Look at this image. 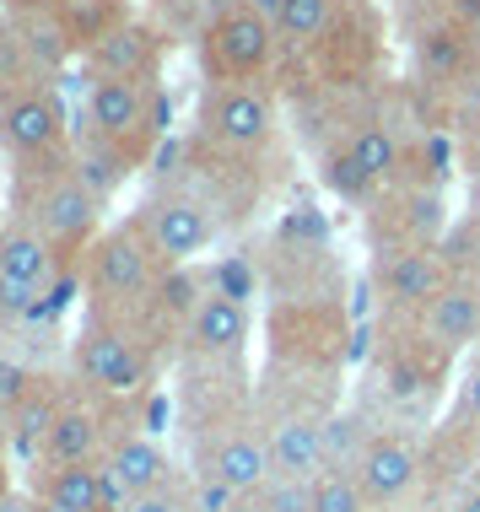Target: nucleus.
<instances>
[{
  "label": "nucleus",
  "instance_id": "obj_1",
  "mask_svg": "<svg viewBox=\"0 0 480 512\" xmlns=\"http://www.w3.org/2000/svg\"><path fill=\"white\" fill-rule=\"evenodd\" d=\"M76 157V151H71ZM44 162V168H11V211L27 221V227H38L44 238L54 243V254L65 259V265L76 270V259L92 248V238L108 227L103 221V205L87 184H81L76 162Z\"/></svg>",
  "mask_w": 480,
  "mask_h": 512
},
{
  "label": "nucleus",
  "instance_id": "obj_2",
  "mask_svg": "<svg viewBox=\"0 0 480 512\" xmlns=\"http://www.w3.org/2000/svg\"><path fill=\"white\" fill-rule=\"evenodd\" d=\"M71 372L81 389L108 399V405H135V399H152L162 351L146 340V329L135 318L87 313L71 335Z\"/></svg>",
  "mask_w": 480,
  "mask_h": 512
},
{
  "label": "nucleus",
  "instance_id": "obj_3",
  "mask_svg": "<svg viewBox=\"0 0 480 512\" xmlns=\"http://www.w3.org/2000/svg\"><path fill=\"white\" fill-rule=\"evenodd\" d=\"M168 275L173 270L152 254V243L141 238V227L130 216L108 221L87 254L76 259V281L87 292V313H103V318H135L141 308H157V292Z\"/></svg>",
  "mask_w": 480,
  "mask_h": 512
},
{
  "label": "nucleus",
  "instance_id": "obj_4",
  "mask_svg": "<svg viewBox=\"0 0 480 512\" xmlns=\"http://www.w3.org/2000/svg\"><path fill=\"white\" fill-rule=\"evenodd\" d=\"M281 135V98L270 81H205L195 108V141L232 151V157H265Z\"/></svg>",
  "mask_w": 480,
  "mask_h": 512
},
{
  "label": "nucleus",
  "instance_id": "obj_5",
  "mask_svg": "<svg viewBox=\"0 0 480 512\" xmlns=\"http://www.w3.org/2000/svg\"><path fill=\"white\" fill-rule=\"evenodd\" d=\"M265 335L270 367H292L297 378H335L346 362V308L335 297H281Z\"/></svg>",
  "mask_w": 480,
  "mask_h": 512
},
{
  "label": "nucleus",
  "instance_id": "obj_6",
  "mask_svg": "<svg viewBox=\"0 0 480 512\" xmlns=\"http://www.w3.org/2000/svg\"><path fill=\"white\" fill-rule=\"evenodd\" d=\"M195 54L205 81H270L281 60V38L254 0H222L195 38Z\"/></svg>",
  "mask_w": 480,
  "mask_h": 512
},
{
  "label": "nucleus",
  "instance_id": "obj_7",
  "mask_svg": "<svg viewBox=\"0 0 480 512\" xmlns=\"http://www.w3.org/2000/svg\"><path fill=\"white\" fill-rule=\"evenodd\" d=\"M76 135H92V141L125 151L135 168H141V162L152 157V146L162 141V92L146 87V81L92 76Z\"/></svg>",
  "mask_w": 480,
  "mask_h": 512
},
{
  "label": "nucleus",
  "instance_id": "obj_8",
  "mask_svg": "<svg viewBox=\"0 0 480 512\" xmlns=\"http://www.w3.org/2000/svg\"><path fill=\"white\" fill-rule=\"evenodd\" d=\"M0 151L11 168H44V162H65L76 151V124L49 81L0 98Z\"/></svg>",
  "mask_w": 480,
  "mask_h": 512
},
{
  "label": "nucleus",
  "instance_id": "obj_9",
  "mask_svg": "<svg viewBox=\"0 0 480 512\" xmlns=\"http://www.w3.org/2000/svg\"><path fill=\"white\" fill-rule=\"evenodd\" d=\"M308 65H313V81H319L324 92L367 87L383 65V17H378L373 0H340L335 22H329V33L313 44Z\"/></svg>",
  "mask_w": 480,
  "mask_h": 512
},
{
  "label": "nucleus",
  "instance_id": "obj_10",
  "mask_svg": "<svg viewBox=\"0 0 480 512\" xmlns=\"http://www.w3.org/2000/svg\"><path fill=\"white\" fill-rule=\"evenodd\" d=\"M405 146H410V135L383 114L351 124V130L335 141V151H329V162H324L329 189L346 195V200H378L383 189L394 184V173H400Z\"/></svg>",
  "mask_w": 480,
  "mask_h": 512
},
{
  "label": "nucleus",
  "instance_id": "obj_11",
  "mask_svg": "<svg viewBox=\"0 0 480 512\" xmlns=\"http://www.w3.org/2000/svg\"><path fill=\"white\" fill-rule=\"evenodd\" d=\"M130 221L141 227V238L152 243V254H157L168 270L195 265L205 248L216 243V232H222V216H216L200 195H189L184 184L152 189V195H146V200L130 211Z\"/></svg>",
  "mask_w": 480,
  "mask_h": 512
},
{
  "label": "nucleus",
  "instance_id": "obj_12",
  "mask_svg": "<svg viewBox=\"0 0 480 512\" xmlns=\"http://www.w3.org/2000/svg\"><path fill=\"white\" fill-rule=\"evenodd\" d=\"M71 270L38 227L6 216L0 221V329L38 313V302L54 292V281Z\"/></svg>",
  "mask_w": 480,
  "mask_h": 512
},
{
  "label": "nucleus",
  "instance_id": "obj_13",
  "mask_svg": "<svg viewBox=\"0 0 480 512\" xmlns=\"http://www.w3.org/2000/svg\"><path fill=\"white\" fill-rule=\"evenodd\" d=\"M410 71H416V87H427V92L470 98L480 87V33L432 6L427 17L410 27Z\"/></svg>",
  "mask_w": 480,
  "mask_h": 512
},
{
  "label": "nucleus",
  "instance_id": "obj_14",
  "mask_svg": "<svg viewBox=\"0 0 480 512\" xmlns=\"http://www.w3.org/2000/svg\"><path fill=\"white\" fill-rule=\"evenodd\" d=\"M249 340H254V313L227 286H205L189 302L184 324H178L184 362H200V367H249Z\"/></svg>",
  "mask_w": 480,
  "mask_h": 512
},
{
  "label": "nucleus",
  "instance_id": "obj_15",
  "mask_svg": "<svg viewBox=\"0 0 480 512\" xmlns=\"http://www.w3.org/2000/svg\"><path fill=\"white\" fill-rule=\"evenodd\" d=\"M459 275L448 265L443 243H410V248H373V292L389 318H421L432 297H443Z\"/></svg>",
  "mask_w": 480,
  "mask_h": 512
},
{
  "label": "nucleus",
  "instance_id": "obj_16",
  "mask_svg": "<svg viewBox=\"0 0 480 512\" xmlns=\"http://www.w3.org/2000/svg\"><path fill=\"white\" fill-rule=\"evenodd\" d=\"M168 44H173V38L162 33V22L130 17V11H125V17L103 22L98 33L81 44V65H87V76L146 81V87H157L162 60H168Z\"/></svg>",
  "mask_w": 480,
  "mask_h": 512
},
{
  "label": "nucleus",
  "instance_id": "obj_17",
  "mask_svg": "<svg viewBox=\"0 0 480 512\" xmlns=\"http://www.w3.org/2000/svg\"><path fill=\"white\" fill-rule=\"evenodd\" d=\"M119 437L114 426V405L98 394H60L44 421V437H38L33 469L44 464H98L108 453V442Z\"/></svg>",
  "mask_w": 480,
  "mask_h": 512
},
{
  "label": "nucleus",
  "instance_id": "obj_18",
  "mask_svg": "<svg viewBox=\"0 0 480 512\" xmlns=\"http://www.w3.org/2000/svg\"><path fill=\"white\" fill-rule=\"evenodd\" d=\"M367 243L373 248H410V243H443L454 216H448L443 189H410L394 184L378 200H367Z\"/></svg>",
  "mask_w": 480,
  "mask_h": 512
},
{
  "label": "nucleus",
  "instance_id": "obj_19",
  "mask_svg": "<svg viewBox=\"0 0 480 512\" xmlns=\"http://www.w3.org/2000/svg\"><path fill=\"white\" fill-rule=\"evenodd\" d=\"M98 469H103V480H108V491H114L119 507L135 502V496H146V491L173 486V480H178L173 453L162 448V442L146 432V426H125V432L108 442V453L98 459Z\"/></svg>",
  "mask_w": 480,
  "mask_h": 512
},
{
  "label": "nucleus",
  "instance_id": "obj_20",
  "mask_svg": "<svg viewBox=\"0 0 480 512\" xmlns=\"http://www.w3.org/2000/svg\"><path fill=\"white\" fill-rule=\"evenodd\" d=\"M421 448L410 442L405 432H389V426H378L373 437H367L362 459H356L351 475L362 480V491L373 496V507H405V496L421 486Z\"/></svg>",
  "mask_w": 480,
  "mask_h": 512
},
{
  "label": "nucleus",
  "instance_id": "obj_21",
  "mask_svg": "<svg viewBox=\"0 0 480 512\" xmlns=\"http://www.w3.org/2000/svg\"><path fill=\"white\" fill-rule=\"evenodd\" d=\"M335 415V405H286L270 415L265 442H270V469L276 475H297L313 480L324 469V421Z\"/></svg>",
  "mask_w": 480,
  "mask_h": 512
},
{
  "label": "nucleus",
  "instance_id": "obj_22",
  "mask_svg": "<svg viewBox=\"0 0 480 512\" xmlns=\"http://www.w3.org/2000/svg\"><path fill=\"white\" fill-rule=\"evenodd\" d=\"M38 512H119L98 464H44L33 469Z\"/></svg>",
  "mask_w": 480,
  "mask_h": 512
},
{
  "label": "nucleus",
  "instance_id": "obj_23",
  "mask_svg": "<svg viewBox=\"0 0 480 512\" xmlns=\"http://www.w3.org/2000/svg\"><path fill=\"white\" fill-rule=\"evenodd\" d=\"M416 324H421V335L437 340L448 356L475 351V345H480V292H475V286L459 275V281L448 286L443 297H432V308L421 313Z\"/></svg>",
  "mask_w": 480,
  "mask_h": 512
},
{
  "label": "nucleus",
  "instance_id": "obj_24",
  "mask_svg": "<svg viewBox=\"0 0 480 512\" xmlns=\"http://www.w3.org/2000/svg\"><path fill=\"white\" fill-rule=\"evenodd\" d=\"M259 11H265L270 22H276V38L286 54H313V44L329 33V22H335L340 0H254Z\"/></svg>",
  "mask_w": 480,
  "mask_h": 512
},
{
  "label": "nucleus",
  "instance_id": "obj_25",
  "mask_svg": "<svg viewBox=\"0 0 480 512\" xmlns=\"http://www.w3.org/2000/svg\"><path fill=\"white\" fill-rule=\"evenodd\" d=\"M373 432L378 426H367L356 410H335L324 421V469H356V459H362V448Z\"/></svg>",
  "mask_w": 480,
  "mask_h": 512
},
{
  "label": "nucleus",
  "instance_id": "obj_26",
  "mask_svg": "<svg viewBox=\"0 0 480 512\" xmlns=\"http://www.w3.org/2000/svg\"><path fill=\"white\" fill-rule=\"evenodd\" d=\"M313 512H378V507L351 469H319L313 475Z\"/></svg>",
  "mask_w": 480,
  "mask_h": 512
},
{
  "label": "nucleus",
  "instance_id": "obj_27",
  "mask_svg": "<svg viewBox=\"0 0 480 512\" xmlns=\"http://www.w3.org/2000/svg\"><path fill=\"white\" fill-rule=\"evenodd\" d=\"M38 372L22 367V362H0V437L17 432V421L27 415V405L38 399Z\"/></svg>",
  "mask_w": 480,
  "mask_h": 512
},
{
  "label": "nucleus",
  "instance_id": "obj_28",
  "mask_svg": "<svg viewBox=\"0 0 480 512\" xmlns=\"http://www.w3.org/2000/svg\"><path fill=\"white\" fill-rule=\"evenodd\" d=\"M38 81L44 76H38L22 33L11 27V17H0V98H11V92H22V87H38Z\"/></svg>",
  "mask_w": 480,
  "mask_h": 512
},
{
  "label": "nucleus",
  "instance_id": "obj_29",
  "mask_svg": "<svg viewBox=\"0 0 480 512\" xmlns=\"http://www.w3.org/2000/svg\"><path fill=\"white\" fill-rule=\"evenodd\" d=\"M254 512H313V480L270 475V486L254 496Z\"/></svg>",
  "mask_w": 480,
  "mask_h": 512
},
{
  "label": "nucleus",
  "instance_id": "obj_30",
  "mask_svg": "<svg viewBox=\"0 0 480 512\" xmlns=\"http://www.w3.org/2000/svg\"><path fill=\"white\" fill-rule=\"evenodd\" d=\"M119 512H195V496H189L184 480H173V486H162V491L135 496V502H125Z\"/></svg>",
  "mask_w": 480,
  "mask_h": 512
},
{
  "label": "nucleus",
  "instance_id": "obj_31",
  "mask_svg": "<svg viewBox=\"0 0 480 512\" xmlns=\"http://www.w3.org/2000/svg\"><path fill=\"white\" fill-rule=\"evenodd\" d=\"M454 410H459V421L480 426V356L459 372V383H454Z\"/></svg>",
  "mask_w": 480,
  "mask_h": 512
},
{
  "label": "nucleus",
  "instance_id": "obj_32",
  "mask_svg": "<svg viewBox=\"0 0 480 512\" xmlns=\"http://www.w3.org/2000/svg\"><path fill=\"white\" fill-rule=\"evenodd\" d=\"M157 6H162V17L173 11V17H189V22H195V38L205 33V22L216 17V6H211V0H157Z\"/></svg>",
  "mask_w": 480,
  "mask_h": 512
},
{
  "label": "nucleus",
  "instance_id": "obj_33",
  "mask_svg": "<svg viewBox=\"0 0 480 512\" xmlns=\"http://www.w3.org/2000/svg\"><path fill=\"white\" fill-rule=\"evenodd\" d=\"M443 17H454V22H464V27H475L480 33V0H432Z\"/></svg>",
  "mask_w": 480,
  "mask_h": 512
},
{
  "label": "nucleus",
  "instance_id": "obj_34",
  "mask_svg": "<svg viewBox=\"0 0 480 512\" xmlns=\"http://www.w3.org/2000/svg\"><path fill=\"white\" fill-rule=\"evenodd\" d=\"M464 205H470L464 216L480 221V157H470V168H464Z\"/></svg>",
  "mask_w": 480,
  "mask_h": 512
},
{
  "label": "nucleus",
  "instance_id": "obj_35",
  "mask_svg": "<svg viewBox=\"0 0 480 512\" xmlns=\"http://www.w3.org/2000/svg\"><path fill=\"white\" fill-rule=\"evenodd\" d=\"M454 512H480V486H470V491H464Z\"/></svg>",
  "mask_w": 480,
  "mask_h": 512
},
{
  "label": "nucleus",
  "instance_id": "obj_36",
  "mask_svg": "<svg viewBox=\"0 0 480 512\" xmlns=\"http://www.w3.org/2000/svg\"><path fill=\"white\" fill-rule=\"evenodd\" d=\"M11 496V464H6V448H0V502Z\"/></svg>",
  "mask_w": 480,
  "mask_h": 512
},
{
  "label": "nucleus",
  "instance_id": "obj_37",
  "mask_svg": "<svg viewBox=\"0 0 480 512\" xmlns=\"http://www.w3.org/2000/svg\"><path fill=\"white\" fill-rule=\"evenodd\" d=\"M464 281H470V286H475V292H480V265H475L470 275H464Z\"/></svg>",
  "mask_w": 480,
  "mask_h": 512
},
{
  "label": "nucleus",
  "instance_id": "obj_38",
  "mask_svg": "<svg viewBox=\"0 0 480 512\" xmlns=\"http://www.w3.org/2000/svg\"><path fill=\"white\" fill-rule=\"evenodd\" d=\"M378 512H405V507H378Z\"/></svg>",
  "mask_w": 480,
  "mask_h": 512
}]
</instances>
